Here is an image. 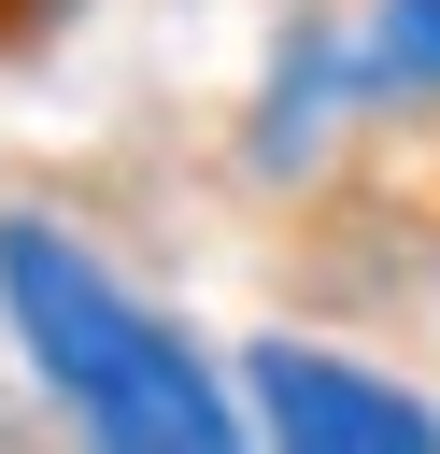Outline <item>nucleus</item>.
Wrapping results in <instances>:
<instances>
[{
  "mask_svg": "<svg viewBox=\"0 0 440 454\" xmlns=\"http://www.w3.org/2000/svg\"><path fill=\"white\" fill-rule=\"evenodd\" d=\"M241 397H255V454H440V411L326 340H255Z\"/></svg>",
  "mask_w": 440,
  "mask_h": 454,
  "instance_id": "nucleus-2",
  "label": "nucleus"
},
{
  "mask_svg": "<svg viewBox=\"0 0 440 454\" xmlns=\"http://www.w3.org/2000/svg\"><path fill=\"white\" fill-rule=\"evenodd\" d=\"M0 312L43 369V397L85 426V454H255L227 383L57 227V213H0Z\"/></svg>",
  "mask_w": 440,
  "mask_h": 454,
  "instance_id": "nucleus-1",
  "label": "nucleus"
},
{
  "mask_svg": "<svg viewBox=\"0 0 440 454\" xmlns=\"http://www.w3.org/2000/svg\"><path fill=\"white\" fill-rule=\"evenodd\" d=\"M369 85H412V99H440V0H369Z\"/></svg>",
  "mask_w": 440,
  "mask_h": 454,
  "instance_id": "nucleus-3",
  "label": "nucleus"
}]
</instances>
